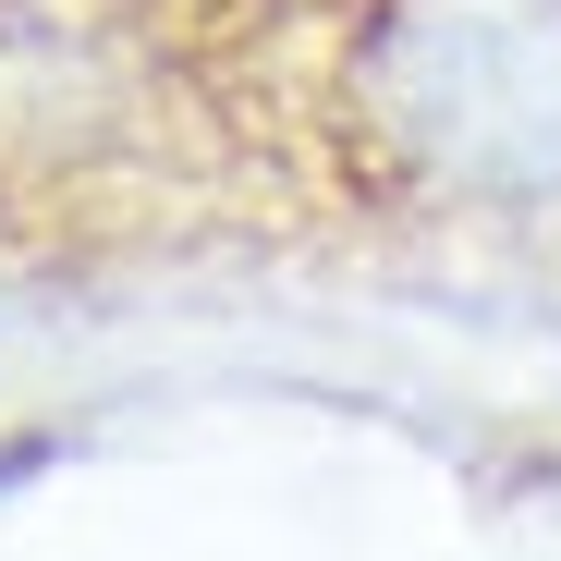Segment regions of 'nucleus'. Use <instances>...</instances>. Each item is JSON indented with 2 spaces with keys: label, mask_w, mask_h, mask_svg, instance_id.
<instances>
[{
  "label": "nucleus",
  "mask_w": 561,
  "mask_h": 561,
  "mask_svg": "<svg viewBox=\"0 0 561 561\" xmlns=\"http://www.w3.org/2000/svg\"><path fill=\"white\" fill-rule=\"evenodd\" d=\"M256 111L391 220L561 232V0H280Z\"/></svg>",
  "instance_id": "obj_1"
},
{
  "label": "nucleus",
  "mask_w": 561,
  "mask_h": 561,
  "mask_svg": "<svg viewBox=\"0 0 561 561\" xmlns=\"http://www.w3.org/2000/svg\"><path fill=\"white\" fill-rule=\"evenodd\" d=\"M208 111V25L171 0H0V208H111Z\"/></svg>",
  "instance_id": "obj_2"
}]
</instances>
